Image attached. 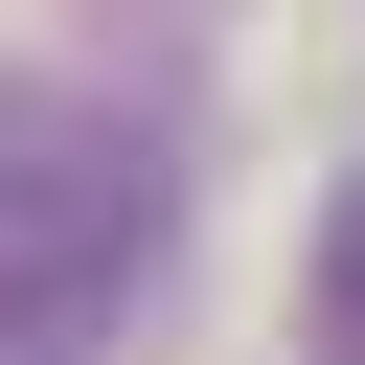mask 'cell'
<instances>
[{"mask_svg": "<svg viewBox=\"0 0 365 365\" xmlns=\"http://www.w3.org/2000/svg\"><path fill=\"white\" fill-rule=\"evenodd\" d=\"M160 274V137L114 91L0 68V365H91Z\"/></svg>", "mask_w": 365, "mask_h": 365, "instance_id": "obj_1", "label": "cell"}, {"mask_svg": "<svg viewBox=\"0 0 365 365\" xmlns=\"http://www.w3.org/2000/svg\"><path fill=\"white\" fill-rule=\"evenodd\" d=\"M297 319H319V365H365V182L319 205V297H297Z\"/></svg>", "mask_w": 365, "mask_h": 365, "instance_id": "obj_2", "label": "cell"}]
</instances>
